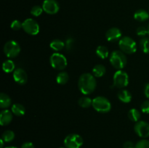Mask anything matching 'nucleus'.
I'll return each mask as SVG.
<instances>
[{
	"label": "nucleus",
	"mask_w": 149,
	"mask_h": 148,
	"mask_svg": "<svg viewBox=\"0 0 149 148\" xmlns=\"http://www.w3.org/2000/svg\"><path fill=\"white\" fill-rule=\"evenodd\" d=\"M119 46L122 52L128 55L135 53L137 50L136 42L129 36L122 37L119 41Z\"/></svg>",
	"instance_id": "5"
},
{
	"label": "nucleus",
	"mask_w": 149,
	"mask_h": 148,
	"mask_svg": "<svg viewBox=\"0 0 149 148\" xmlns=\"http://www.w3.org/2000/svg\"><path fill=\"white\" fill-rule=\"evenodd\" d=\"M122 33L118 28L113 27L109 29L106 33V38L109 41L116 42L122 39Z\"/></svg>",
	"instance_id": "12"
},
{
	"label": "nucleus",
	"mask_w": 149,
	"mask_h": 148,
	"mask_svg": "<svg viewBox=\"0 0 149 148\" xmlns=\"http://www.w3.org/2000/svg\"><path fill=\"white\" fill-rule=\"evenodd\" d=\"M12 100L10 97L7 94L4 93L0 94V107L1 109L8 108L10 106H11Z\"/></svg>",
	"instance_id": "18"
},
{
	"label": "nucleus",
	"mask_w": 149,
	"mask_h": 148,
	"mask_svg": "<svg viewBox=\"0 0 149 148\" xmlns=\"http://www.w3.org/2000/svg\"><path fill=\"white\" fill-rule=\"evenodd\" d=\"M147 29H148V34L149 35V23L148 25V27H147Z\"/></svg>",
	"instance_id": "39"
},
{
	"label": "nucleus",
	"mask_w": 149,
	"mask_h": 148,
	"mask_svg": "<svg viewBox=\"0 0 149 148\" xmlns=\"http://www.w3.org/2000/svg\"><path fill=\"white\" fill-rule=\"evenodd\" d=\"M79 105L83 108H87V107H90L93 104V100L88 97H82L79 98L78 101Z\"/></svg>",
	"instance_id": "25"
},
{
	"label": "nucleus",
	"mask_w": 149,
	"mask_h": 148,
	"mask_svg": "<svg viewBox=\"0 0 149 148\" xmlns=\"http://www.w3.org/2000/svg\"><path fill=\"white\" fill-rule=\"evenodd\" d=\"M10 28L14 30H19L20 28H23V23L18 20H15L12 22L10 25Z\"/></svg>",
	"instance_id": "29"
},
{
	"label": "nucleus",
	"mask_w": 149,
	"mask_h": 148,
	"mask_svg": "<svg viewBox=\"0 0 149 148\" xmlns=\"http://www.w3.org/2000/svg\"><path fill=\"white\" fill-rule=\"evenodd\" d=\"M92 106L96 111L100 113H109L111 109V102L104 97H97L93 99Z\"/></svg>",
	"instance_id": "3"
},
{
	"label": "nucleus",
	"mask_w": 149,
	"mask_h": 148,
	"mask_svg": "<svg viewBox=\"0 0 149 148\" xmlns=\"http://www.w3.org/2000/svg\"><path fill=\"white\" fill-rule=\"evenodd\" d=\"M15 65L14 62L11 59H7L5 60L2 64V70L4 72L9 73H12L15 71Z\"/></svg>",
	"instance_id": "22"
},
{
	"label": "nucleus",
	"mask_w": 149,
	"mask_h": 148,
	"mask_svg": "<svg viewBox=\"0 0 149 148\" xmlns=\"http://www.w3.org/2000/svg\"><path fill=\"white\" fill-rule=\"evenodd\" d=\"M26 33L31 36H36L39 33L40 28L37 22L32 18H27L23 21V28Z\"/></svg>",
	"instance_id": "9"
},
{
	"label": "nucleus",
	"mask_w": 149,
	"mask_h": 148,
	"mask_svg": "<svg viewBox=\"0 0 149 148\" xmlns=\"http://www.w3.org/2000/svg\"><path fill=\"white\" fill-rule=\"evenodd\" d=\"M140 46L141 50L145 54L149 53V38H143L140 41Z\"/></svg>",
	"instance_id": "27"
},
{
	"label": "nucleus",
	"mask_w": 149,
	"mask_h": 148,
	"mask_svg": "<svg viewBox=\"0 0 149 148\" xmlns=\"http://www.w3.org/2000/svg\"><path fill=\"white\" fill-rule=\"evenodd\" d=\"M15 133L13 131L7 130L2 133L1 135V139L4 140V142H10L15 139Z\"/></svg>",
	"instance_id": "26"
},
{
	"label": "nucleus",
	"mask_w": 149,
	"mask_h": 148,
	"mask_svg": "<svg viewBox=\"0 0 149 148\" xmlns=\"http://www.w3.org/2000/svg\"><path fill=\"white\" fill-rule=\"evenodd\" d=\"M136 134L141 138H147L149 136V123L143 120L136 122L134 127Z\"/></svg>",
	"instance_id": "10"
},
{
	"label": "nucleus",
	"mask_w": 149,
	"mask_h": 148,
	"mask_svg": "<svg viewBox=\"0 0 149 148\" xmlns=\"http://www.w3.org/2000/svg\"><path fill=\"white\" fill-rule=\"evenodd\" d=\"M117 97L121 102L124 103H129L132 100V94L128 90L122 89L119 91Z\"/></svg>",
	"instance_id": "15"
},
{
	"label": "nucleus",
	"mask_w": 149,
	"mask_h": 148,
	"mask_svg": "<svg viewBox=\"0 0 149 148\" xmlns=\"http://www.w3.org/2000/svg\"><path fill=\"white\" fill-rule=\"evenodd\" d=\"M44 12L49 15H55L58 12L60 6L56 0H45L42 4Z\"/></svg>",
	"instance_id": "11"
},
{
	"label": "nucleus",
	"mask_w": 149,
	"mask_h": 148,
	"mask_svg": "<svg viewBox=\"0 0 149 148\" xmlns=\"http://www.w3.org/2000/svg\"><path fill=\"white\" fill-rule=\"evenodd\" d=\"M135 148H149V141L147 139H141L135 144Z\"/></svg>",
	"instance_id": "30"
},
{
	"label": "nucleus",
	"mask_w": 149,
	"mask_h": 148,
	"mask_svg": "<svg viewBox=\"0 0 149 148\" xmlns=\"http://www.w3.org/2000/svg\"><path fill=\"white\" fill-rule=\"evenodd\" d=\"M65 44L63 41L60 39H54L53 41L50 42L49 46L52 50L55 51V52H58L59 51H61L64 47H65Z\"/></svg>",
	"instance_id": "19"
},
{
	"label": "nucleus",
	"mask_w": 149,
	"mask_h": 148,
	"mask_svg": "<svg viewBox=\"0 0 149 148\" xmlns=\"http://www.w3.org/2000/svg\"><path fill=\"white\" fill-rule=\"evenodd\" d=\"M73 41H73L72 39H68V40H67L66 47H67V49H68V50H69V49H71V46H72Z\"/></svg>",
	"instance_id": "36"
},
{
	"label": "nucleus",
	"mask_w": 149,
	"mask_h": 148,
	"mask_svg": "<svg viewBox=\"0 0 149 148\" xmlns=\"http://www.w3.org/2000/svg\"><path fill=\"white\" fill-rule=\"evenodd\" d=\"M60 148H65V147H60Z\"/></svg>",
	"instance_id": "40"
},
{
	"label": "nucleus",
	"mask_w": 149,
	"mask_h": 148,
	"mask_svg": "<svg viewBox=\"0 0 149 148\" xmlns=\"http://www.w3.org/2000/svg\"><path fill=\"white\" fill-rule=\"evenodd\" d=\"M13 78L16 83L23 85L27 82L28 75L24 70L22 68H17L13 72Z\"/></svg>",
	"instance_id": "13"
},
{
	"label": "nucleus",
	"mask_w": 149,
	"mask_h": 148,
	"mask_svg": "<svg viewBox=\"0 0 149 148\" xmlns=\"http://www.w3.org/2000/svg\"><path fill=\"white\" fill-rule=\"evenodd\" d=\"M113 86L123 89L129 84V75L123 70H118L113 77Z\"/></svg>",
	"instance_id": "6"
},
{
	"label": "nucleus",
	"mask_w": 149,
	"mask_h": 148,
	"mask_svg": "<svg viewBox=\"0 0 149 148\" xmlns=\"http://www.w3.org/2000/svg\"><path fill=\"white\" fill-rule=\"evenodd\" d=\"M124 148H135V145L131 141H127V142H125L123 145Z\"/></svg>",
	"instance_id": "33"
},
{
	"label": "nucleus",
	"mask_w": 149,
	"mask_h": 148,
	"mask_svg": "<svg viewBox=\"0 0 149 148\" xmlns=\"http://www.w3.org/2000/svg\"><path fill=\"white\" fill-rule=\"evenodd\" d=\"M109 61L113 68L117 70H122L126 66L127 59L123 52L121 50H115L111 54Z\"/></svg>",
	"instance_id": "2"
},
{
	"label": "nucleus",
	"mask_w": 149,
	"mask_h": 148,
	"mask_svg": "<svg viewBox=\"0 0 149 148\" xmlns=\"http://www.w3.org/2000/svg\"><path fill=\"white\" fill-rule=\"evenodd\" d=\"M136 33L138 36L144 37V36H146L148 34V29H147V28L144 27V26H141V27L138 28Z\"/></svg>",
	"instance_id": "31"
},
{
	"label": "nucleus",
	"mask_w": 149,
	"mask_h": 148,
	"mask_svg": "<svg viewBox=\"0 0 149 148\" xmlns=\"http://www.w3.org/2000/svg\"><path fill=\"white\" fill-rule=\"evenodd\" d=\"M95 52L97 56L103 59H106L109 55V49H107L106 46H103V45H100V46H97V49H96Z\"/></svg>",
	"instance_id": "21"
},
{
	"label": "nucleus",
	"mask_w": 149,
	"mask_h": 148,
	"mask_svg": "<svg viewBox=\"0 0 149 148\" xmlns=\"http://www.w3.org/2000/svg\"><path fill=\"white\" fill-rule=\"evenodd\" d=\"M106 71V70L104 65H101V64H97L93 68V75L95 77L100 78L105 75Z\"/></svg>",
	"instance_id": "20"
},
{
	"label": "nucleus",
	"mask_w": 149,
	"mask_h": 148,
	"mask_svg": "<svg viewBox=\"0 0 149 148\" xmlns=\"http://www.w3.org/2000/svg\"><path fill=\"white\" fill-rule=\"evenodd\" d=\"M148 12H149V11H148Z\"/></svg>",
	"instance_id": "41"
},
{
	"label": "nucleus",
	"mask_w": 149,
	"mask_h": 148,
	"mask_svg": "<svg viewBox=\"0 0 149 148\" xmlns=\"http://www.w3.org/2000/svg\"><path fill=\"white\" fill-rule=\"evenodd\" d=\"M141 110L143 113H149V100H146L141 104Z\"/></svg>",
	"instance_id": "32"
},
{
	"label": "nucleus",
	"mask_w": 149,
	"mask_h": 148,
	"mask_svg": "<svg viewBox=\"0 0 149 148\" xmlns=\"http://www.w3.org/2000/svg\"><path fill=\"white\" fill-rule=\"evenodd\" d=\"M128 118H130V120L133 122L139 121L140 118H141V113H140V111L135 108L131 109L128 112Z\"/></svg>",
	"instance_id": "24"
},
{
	"label": "nucleus",
	"mask_w": 149,
	"mask_h": 148,
	"mask_svg": "<svg viewBox=\"0 0 149 148\" xmlns=\"http://www.w3.org/2000/svg\"><path fill=\"white\" fill-rule=\"evenodd\" d=\"M49 63L52 68L58 71H63L68 65L66 57L63 54L55 52L49 57Z\"/></svg>",
	"instance_id": "4"
},
{
	"label": "nucleus",
	"mask_w": 149,
	"mask_h": 148,
	"mask_svg": "<svg viewBox=\"0 0 149 148\" xmlns=\"http://www.w3.org/2000/svg\"><path fill=\"white\" fill-rule=\"evenodd\" d=\"M68 79H69V75H68V73L65 72V71L59 73L56 77L57 83L61 85H64L66 84L68 81Z\"/></svg>",
	"instance_id": "23"
},
{
	"label": "nucleus",
	"mask_w": 149,
	"mask_h": 148,
	"mask_svg": "<svg viewBox=\"0 0 149 148\" xmlns=\"http://www.w3.org/2000/svg\"><path fill=\"white\" fill-rule=\"evenodd\" d=\"M144 94H145L146 97L149 100V83L145 86V89H144Z\"/></svg>",
	"instance_id": "35"
},
{
	"label": "nucleus",
	"mask_w": 149,
	"mask_h": 148,
	"mask_svg": "<svg viewBox=\"0 0 149 148\" xmlns=\"http://www.w3.org/2000/svg\"><path fill=\"white\" fill-rule=\"evenodd\" d=\"M11 111L13 112V115L16 116H23L26 113V109L25 107L21 104L19 103H15L12 105Z\"/></svg>",
	"instance_id": "17"
},
{
	"label": "nucleus",
	"mask_w": 149,
	"mask_h": 148,
	"mask_svg": "<svg viewBox=\"0 0 149 148\" xmlns=\"http://www.w3.org/2000/svg\"><path fill=\"white\" fill-rule=\"evenodd\" d=\"M3 51L8 58H14L17 57L20 52V46L15 41H8L4 44Z\"/></svg>",
	"instance_id": "7"
},
{
	"label": "nucleus",
	"mask_w": 149,
	"mask_h": 148,
	"mask_svg": "<svg viewBox=\"0 0 149 148\" xmlns=\"http://www.w3.org/2000/svg\"><path fill=\"white\" fill-rule=\"evenodd\" d=\"M43 11L44 10L42 7L39 5H35L31 10V14L33 16H35V17H39V15L42 14Z\"/></svg>",
	"instance_id": "28"
},
{
	"label": "nucleus",
	"mask_w": 149,
	"mask_h": 148,
	"mask_svg": "<svg viewBox=\"0 0 149 148\" xmlns=\"http://www.w3.org/2000/svg\"><path fill=\"white\" fill-rule=\"evenodd\" d=\"M4 140H3L2 139H0V148H3V147H4Z\"/></svg>",
	"instance_id": "37"
},
{
	"label": "nucleus",
	"mask_w": 149,
	"mask_h": 148,
	"mask_svg": "<svg viewBox=\"0 0 149 148\" xmlns=\"http://www.w3.org/2000/svg\"><path fill=\"white\" fill-rule=\"evenodd\" d=\"M134 18L139 22H143L149 18V12L143 9L138 10L134 14Z\"/></svg>",
	"instance_id": "16"
},
{
	"label": "nucleus",
	"mask_w": 149,
	"mask_h": 148,
	"mask_svg": "<svg viewBox=\"0 0 149 148\" xmlns=\"http://www.w3.org/2000/svg\"><path fill=\"white\" fill-rule=\"evenodd\" d=\"M5 148H17V147H14V146H10V147H7Z\"/></svg>",
	"instance_id": "38"
},
{
	"label": "nucleus",
	"mask_w": 149,
	"mask_h": 148,
	"mask_svg": "<svg viewBox=\"0 0 149 148\" xmlns=\"http://www.w3.org/2000/svg\"><path fill=\"white\" fill-rule=\"evenodd\" d=\"M20 148H35V147L32 142H26L21 145Z\"/></svg>",
	"instance_id": "34"
},
{
	"label": "nucleus",
	"mask_w": 149,
	"mask_h": 148,
	"mask_svg": "<svg viewBox=\"0 0 149 148\" xmlns=\"http://www.w3.org/2000/svg\"><path fill=\"white\" fill-rule=\"evenodd\" d=\"M65 148H80L83 145V139L77 133H71L64 139Z\"/></svg>",
	"instance_id": "8"
},
{
	"label": "nucleus",
	"mask_w": 149,
	"mask_h": 148,
	"mask_svg": "<svg viewBox=\"0 0 149 148\" xmlns=\"http://www.w3.org/2000/svg\"><path fill=\"white\" fill-rule=\"evenodd\" d=\"M97 86V81L94 75L89 73L80 75L78 81V87L81 94L88 95L92 94Z\"/></svg>",
	"instance_id": "1"
},
{
	"label": "nucleus",
	"mask_w": 149,
	"mask_h": 148,
	"mask_svg": "<svg viewBox=\"0 0 149 148\" xmlns=\"http://www.w3.org/2000/svg\"><path fill=\"white\" fill-rule=\"evenodd\" d=\"M13 112L7 109H4L0 113V125L7 126L11 123L13 120Z\"/></svg>",
	"instance_id": "14"
}]
</instances>
